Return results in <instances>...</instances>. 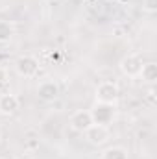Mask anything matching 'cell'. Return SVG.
Listing matches in <instances>:
<instances>
[{
	"label": "cell",
	"mask_w": 157,
	"mask_h": 159,
	"mask_svg": "<svg viewBox=\"0 0 157 159\" xmlns=\"http://www.w3.org/2000/svg\"><path fill=\"white\" fill-rule=\"evenodd\" d=\"M41 63L39 59L32 54H22L15 59V70L22 78H35L39 74Z\"/></svg>",
	"instance_id": "cell-1"
},
{
	"label": "cell",
	"mask_w": 157,
	"mask_h": 159,
	"mask_svg": "<svg viewBox=\"0 0 157 159\" xmlns=\"http://www.w3.org/2000/svg\"><path fill=\"white\" fill-rule=\"evenodd\" d=\"M94 96H96V102H100V104L117 106L120 89H118V85L115 81H102V83H98V87L94 91Z\"/></svg>",
	"instance_id": "cell-2"
},
{
	"label": "cell",
	"mask_w": 157,
	"mask_h": 159,
	"mask_svg": "<svg viewBox=\"0 0 157 159\" xmlns=\"http://www.w3.org/2000/svg\"><path fill=\"white\" fill-rule=\"evenodd\" d=\"M91 117L94 124H100V126H109L113 124L115 120V106L111 104H100L96 102L91 109Z\"/></svg>",
	"instance_id": "cell-3"
},
{
	"label": "cell",
	"mask_w": 157,
	"mask_h": 159,
	"mask_svg": "<svg viewBox=\"0 0 157 159\" xmlns=\"http://www.w3.org/2000/svg\"><path fill=\"white\" fill-rule=\"evenodd\" d=\"M142 69V57L139 54H128L120 59V70L128 78H139Z\"/></svg>",
	"instance_id": "cell-4"
},
{
	"label": "cell",
	"mask_w": 157,
	"mask_h": 159,
	"mask_svg": "<svg viewBox=\"0 0 157 159\" xmlns=\"http://www.w3.org/2000/svg\"><path fill=\"white\" fill-rule=\"evenodd\" d=\"M83 135H85V141L89 144H92V146H104L109 141V137H111L109 128L107 126H100V124H92Z\"/></svg>",
	"instance_id": "cell-5"
},
{
	"label": "cell",
	"mask_w": 157,
	"mask_h": 159,
	"mask_svg": "<svg viewBox=\"0 0 157 159\" xmlns=\"http://www.w3.org/2000/svg\"><path fill=\"white\" fill-rule=\"evenodd\" d=\"M59 93H61V89L56 80H43L37 85V96L43 102H48V104L56 102L59 98Z\"/></svg>",
	"instance_id": "cell-6"
},
{
	"label": "cell",
	"mask_w": 157,
	"mask_h": 159,
	"mask_svg": "<svg viewBox=\"0 0 157 159\" xmlns=\"http://www.w3.org/2000/svg\"><path fill=\"white\" fill-rule=\"evenodd\" d=\"M70 128L78 133H85L94 122H92V117H91V111H85V109H78L70 115Z\"/></svg>",
	"instance_id": "cell-7"
},
{
	"label": "cell",
	"mask_w": 157,
	"mask_h": 159,
	"mask_svg": "<svg viewBox=\"0 0 157 159\" xmlns=\"http://www.w3.org/2000/svg\"><path fill=\"white\" fill-rule=\"evenodd\" d=\"M20 109V100L17 94L11 93H0V115L11 117Z\"/></svg>",
	"instance_id": "cell-8"
},
{
	"label": "cell",
	"mask_w": 157,
	"mask_h": 159,
	"mask_svg": "<svg viewBox=\"0 0 157 159\" xmlns=\"http://www.w3.org/2000/svg\"><path fill=\"white\" fill-rule=\"evenodd\" d=\"M142 81L146 83H155L157 81V63L150 61V63H142V69H141V74H139Z\"/></svg>",
	"instance_id": "cell-9"
},
{
	"label": "cell",
	"mask_w": 157,
	"mask_h": 159,
	"mask_svg": "<svg viewBox=\"0 0 157 159\" xmlns=\"http://www.w3.org/2000/svg\"><path fill=\"white\" fill-rule=\"evenodd\" d=\"M13 35H15V26H13V22L0 19V44L9 43V41L13 39Z\"/></svg>",
	"instance_id": "cell-10"
},
{
	"label": "cell",
	"mask_w": 157,
	"mask_h": 159,
	"mask_svg": "<svg viewBox=\"0 0 157 159\" xmlns=\"http://www.w3.org/2000/svg\"><path fill=\"white\" fill-rule=\"evenodd\" d=\"M102 159H129V154L122 146H109L102 152Z\"/></svg>",
	"instance_id": "cell-11"
},
{
	"label": "cell",
	"mask_w": 157,
	"mask_h": 159,
	"mask_svg": "<svg viewBox=\"0 0 157 159\" xmlns=\"http://www.w3.org/2000/svg\"><path fill=\"white\" fill-rule=\"evenodd\" d=\"M142 11L155 13L157 11V0H142Z\"/></svg>",
	"instance_id": "cell-12"
},
{
	"label": "cell",
	"mask_w": 157,
	"mask_h": 159,
	"mask_svg": "<svg viewBox=\"0 0 157 159\" xmlns=\"http://www.w3.org/2000/svg\"><path fill=\"white\" fill-rule=\"evenodd\" d=\"M7 80H9V76H7V70L0 65V91L7 87Z\"/></svg>",
	"instance_id": "cell-13"
},
{
	"label": "cell",
	"mask_w": 157,
	"mask_h": 159,
	"mask_svg": "<svg viewBox=\"0 0 157 159\" xmlns=\"http://www.w3.org/2000/svg\"><path fill=\"white\" fill-rule=\"evenodd\" d=\"M0 143H2V129H0Z\"/></svg>",
	"instance_id": "cell-14"
},
{
	"label": "cell",
	"mask_w": 157,
	"mask_h": 159,
	"mask_svg": "<svg viewBox=\"0 0 157 159\" xmlns=\"http://www.w3.org/2000/svg\"><path fill=\"white\" fill-rule=\"evenodd\" d=\"M109 2H120V0H109Z\"/></svg>",
	"instance_id": "cell-15"
},
{
	"label": "cell",
	"mask_w": 157,
	"mask_h": 159,
	"mask_svg": "<svg viewBox=\"0 0 157 159\" xmlns=\"http://www.w3.org/2000/svg\"><path fill=\"white\" fill-rule=\"evenodd\" d=\"M0 159H6V157H0Z\"/></svg>",
	"instance_id": "cell-16"
}]
</instances>
